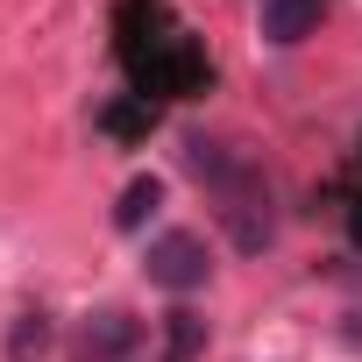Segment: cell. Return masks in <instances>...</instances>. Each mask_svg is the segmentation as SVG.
<instances>
[{
	"label": "cell",
	"instance_id": "obj_1",
	"mask_svg": "<svg viewBox=\"0 0 362 362\" xmlns=\"http://www.w3.org/2000/svg\"><path fill=\"white\" fill-rule=\"evenodd\" d=\"M114 57L128 71V93L163 107V100H199L214 86L206 43L170 15V0H114Z\"/></svg>",
	"mask_w": 362,
	"mask_h": 362
},
{
	"label": "cell",
	"instance_id": "obj_2",
	"mask_svg": "<svg viewBox=\"0 0 362 362\" xmlns=\"http://www.w3.org/2000/svg\"><path fill=\"white\" fill-rule=\"evenodd\" d=\"M177 156H185V170L199 177V192L214 199L228 242H235L242 256H263V249L277 242V192H270L263 163H256L242 142H221V135H185Z\"/></svg>",
	"mask_w": 362,
	"mask_h": 362
},
{
	"label": "cell",
	"instance_id": "obj_3",
	"mask_svg": "<svg viewBox=\"0 0 362 362\" xmlns=\"http://www.w3.org/2000/svg\"><path fill=\"white\" fill-rule=\"evenodd\" d=\"M142 270H149V284L156 291H199L206 284V270H214V249H206V235H192V228H170V235H156L149 242V256H142Z\"/></svg>",
	"mask_w": 362,
	"mask_h": 362
},
{
	"label": "cell",
	"instance_id": "obj_4",
	"mask_svg": "<svg viewBox=\"0 0 362 362\" xmlns=\"http://www.w3.org/2000/svg\"><path fill=\"white\" fill-rule=\"evenodd\" d=\"M142 355V320L121 305H100L86 320V362H135Z\"/></svg>",
	"mask_w": 362,
	"mask_h": 362
},
{
	"label": "cell",
	"instance_id": "obj_5",
	"mask_svg": "<svg viewBox=\"0 0 362 362\" xmlns=\"http://www.w3.org/2000/svg\"><path fill=\"white\" fill-rule=\"evenodd\" d=\"M327 22V0H263V15H256V29L270 36V43H305L313 29Z\"/></svg>",
	"mask_w": 362,
	"mask_h": 362
},
{
	"label": "cell",
	"instance_id": "obj_6",
	"mask_svg": "<svg viewBox=\"0 0 362 362\" xmlns=\"http://www.w3.org/2000/svg\"><path fill=\"white\" fill-rule=\"evenodd\" d=\"M93 128H100V135H114V142H135V135H149V128H156V107L128 93V100H107V107L93 114Z\"/></svg>",
	"mask_w": 362,
	"mask_h": 362
},
{
	"label": "cell",
	"instance_id": "obj_7",
	"mask_svg": "<svg viewBox=\"0 0 362 362\" xmlns=\"http://www.w3.org/2000/svg\"><path fill=\"white\" fill-rule=\"evenodd\" d=\"M43 348H50V313H43V305L15 313V327H8V362H36Z\"/></svg>",
	"mask_w": 362,
	"mask_h": 362
},
{
	"label": "cell",
	"instance_id": "obj_8",
	"mask_svg": "<svg viewBox=\"0 0 362 362\" xmlns=\"http://www.w3.org/2000/svg\"><path fill=\"white\" fill-rule=\"evenodd\" d=\"M199 341H206V320H199V313H185V305L163 313V362H192Z\"/></svg>",
	"mask_w": 362,
	"mask_h": 362
},
{
	"label": "cell",
	"instance_id": "obj_9",
	"mask_svg": "<svg viewBox=\"0 0 362 362\" xmlns=\"http://www.w3.org/2000/svg\"><path fill=\"white\" fill-rule=\"evenodd\" d=\"M156 206H163V185H156V177H128V192H121V206H114V228H121V235H135Z\"/></svg>",
	"mask_w": 362,
	"mask_h": 362
},
{
	"label": "cell",
	"instance_id": "obj_10",
	"mask_svg": "<svg viewBox=\"0 0 362 362\" xmlns=\"http://www.w3.org/2000/svg\"><path fill=\"white\" fill-rule=\"evenodd\" d=\"M348 242L362 249V156H355V185H348Z\"/></svg>",
	"mask_w": 362,
	"mask_h": 362
}]
</instances>
